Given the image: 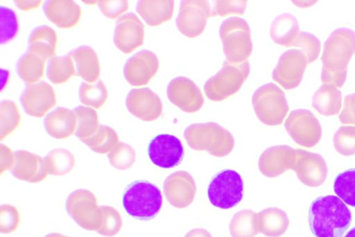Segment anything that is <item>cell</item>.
I'll return each instance as SVG.
<instances>
[{"label": "cell", "instance_id": "cell-1", "mask_svg": "<svg viewBox=\"0 0 355 237\" xmlns=\"http://www.w3.org/2000/svg\"><path fill=\"white\" fill-rule=\"evenodd\" d=\"M355 53V32L347 28L334 30L324 44L321 80L341 88L347 74L348 63Z\"/></svg>", "mask_w": 355, "mask_h": 237}, {"label": "cell", "instance_id": "cell-2", "mask_svg": "<svg viewBox=\"0 0 355 237\" xmlns=\"http://www.w3.org/2000/svg\"><path fill=\"white\" fill-rule=\"evenodd\" d=\"M352 220L351 211L337 196L318 197L309 206V224L315 237H342Z\"/></svg>", "mask_w": 355, "mask_h": 237}, {"label": "cell", "instance_id": "cell-3", "mask_svg": "<svg viewBox=\"0 0 355 237\" xmlns=\"http://www.w3.org/2000/svg\"><path fill=\"white\" fill-rule=\"evenodd\" d=\"M184 137L191 149L206 150L217 157L227 156L234 147L232 133L213 122L189 126L184 131Z\"/></svg>", "mask_w": 355, "mask_h": 237}, {"label": "cell", "instance_id": "cell-4", "mask_svg": "<svg viewBox=\"0 0 355 237\" xmlns=\"http://www.w3.org/2000/svg\"><path fill=\"white\" fill-rule=\"evenodd\" d=\"M123 205L125 211L132 217L141 220H150L161 209V190L148 181H134L125 190Z\"/></svg>", "mask_w": 355, "mask_h": 237}, {"label": "cell", "instance_id": "cell-5", "mask_svg": "<svg viewBox=\"0 0 355 237\" xmlns=\"http://www.w3.org/2000/svg\"><path fill=\"white\" fill-rule=\"evenodd\" d=\"M225 56L230 63L246 61L252 51L250 28L247 22L239 17L224 20L219 28Z\"/></svg>", "mask_w": 355, "mask_h": 237}, {"label": "cell", "instance_id": "cell-6", "mask_svg": "<svg viewBox=\"0 0 355 237\" xmlns=\"http://www.w3.org/2000/svg\"><path fill=\"white\" fill-rule=\"evenodd\" d=\"M249 73L248 60L240 63L225 60L222 68L205 83L204 91L206 96L216 101L227 98L240 89Z\"/></svg>", "mask_w": 355, "mask_h": 237}, {"label": "cell", "instance_id": "cell-7", "mask_svg": "<svg viewBox=\"0 0 355 237\" xmlns=\"http://www.w3.org/2000/svg\"><path fill=\"white\" fill-rule=\"evenodd\" d=\"M252 103L259 120L271 126L281 124L289 108L284 92L273 83L257 89Z\"/></svg>", "mask_w": 355, "mask_h": 237}, {"label": "cell", "instance_id": "cell-8", "mask_svg": "<svg viewBox=\"0 0 355 237\" xmlns=\"http://www.w3.org/2000/svg\"><path fill=\"white\" fill-rule=\"evenodd\" d=\"M207 195L216 207L228 209L236 206L243 199V181L241 175L233 170H223L211 179Z\"/></svg>", "mask_w": 355, "mask_h": 237}, {"label": "cell", "instance_id": "cell-9", "mask_svg": "<svg viewBox=\"0 0 355 237\" xmlns=\"http://www.w3.org/2000/svg\"><path fill=\"white\" fill-rule=\"evenodd\" d=\"M69 215L82 228L97 231L103 222V211L95 195L89 190L78 189L71 193L66 202Z\"/></svg>", "mask_w": 355, "mask_h": 237}, {"label": "cell", "instance_id": "cell-10", "mask_svg": "<svg viewBox=\"0 0 355 237\" xmlns=\"http://www.w3.org/2000/svg\"><path fill=\"white\" fill-rule=\"evenodd\" d=\"M211 12L208 1H181L175 20L177 27L184 35L195 38L203 32Z\"/></svg>", "mask_w": 355, "mask_h": 237}, {"label": "cell", "instance_id": "cell-11", "mask_svg": "<svg viewBox=\"0 0 355 237\" xmlns=\"http://www.w3.org/2000/svg\"><path fill=\"white\" fill-rule=\"evenodd\" d=\"M307 64V59L300 49H288L279 57L272 77L286 90L295 88L302 81Z\"/></svg>", "mask_w": 355, "mask_h": 237}, {"label": "cell", "instance_id": "cell-12", "mask_svg": "<svg viewBox=\"0 0 355 237\" xmlns=\"http://www.w3.org/2000/svg\"><path fill=\"white\" fill-rule=\"evenodd\" d=\"M148 156L153 164L162 168H172L180 164L184 147L180 139L170 134H159L150 142Z\"/></svg>", "mask_w": 355, "mask_h": 237}, {"label": "cell", "instance_id": "cell-13", "mask_svg": "<svg viewBox=\"0 0 355 237\" xmlns=\"http://www.w3.org/2000/svg\"><path fill=\"white\" fill-rule=\"evenodd\" d=\"M167 95L171 103L187 113L198 111L204 103L200 88L193 81L184 76H178L170 81Z\"/></svg>", "mask_w": 355, "mask_h": 237}, {"label": "cell", "instance_id": "cell-14", "mask_svg": "<svg viewBox=\"0 0 355 237\" xmlns=\"http://www.w3.org/2000/svg\"><path fill=\"white\" fill-rule=\"evenodd\" d=\"M24 111L29 115L41 117L56 103L53 88L46 82L28 84L20 97Z\"/></svg>", "mask_w": 355, "mask_h": 237}, {"label": "cell", "instance_id": "cell-15", "mask_svg": "<svg viewBox=\"0 0 355 237\" xmlns=\"http://www.w3.org/2000/svg\"><path fill=\"white\" fill-rule=\"evenodd\" d=\"M157 56L149 50H141L129 58L125 63L123 74L127 81L135 86L146 85L157 73Z\"/></svg>", "mask_w": 355, "mask_h": 237}, {"label": "cell", "instance_id": "cell-16", "mask_svg": "<svg viewBox=\"0 0 355 237\" xmlns=\"http://www.w3.org/2000/svg\"><path fill=\"white\" fill-rule=\"evenodd\" d=\"M144 38V25L132 13L120 17L116 23L114 42L116 47L128 54L142 45Z\"/></svg>", "mask_w": 355, "mask_h": 237}, {"label": "cell", "instance_id": "cell-17", "mask_svg": "<svg viewBox=\"0 0 355 237\" xmlns=\"http://www.w3.org/2000/svg\"><path fill=\"white\" fill-rule=\"evenodd\" d=\"M125 104L129 112L144 121H153L162 112L159 96L148 88L132 89L127 95Z\"/></svg>", "mask_w": 355, "mask_h": 237}, {"label": "cell", "instance_id": "cell-18", "mask_svg": "<svg viewBox=\"0 0 355 237\" xmlns=\"http://www.w3.org/2000/svg\"><path fill=\"white\" fill-rule=\"evenodd\" d=\"M285 127L295 142L306 146L317 142L320 134L317 120L306 110L292 111L285 122Z\"/></svg>", "mask_w": 355, "mask_h": 237}, {"label": "cell", "instance_id": "cell-19", "mask_svg": "<svg viewBox=\"0 0 355 237\" xmlns=\"http://www.w3.org/2000/svg\"><path fill=\"white\" fill-rule=\"evenodd\" d=\"M163 188L167 200L177 208L189 206L196 191L193 178L185 171H178L168 176Z\"/></svg>", "mask_w": 355, "mask_h": 237}, {"label": "cell", "instance_id": "cell-20", "mask_svg": "<svg viewBox=\"0 0 355 237\" xmlns=\"http://www.w3.org/2000/svg\"><path fill=\"white\" fill-rule=\"evenodd\" d=\"M12 175L18 179L36 183L47 176L43 158L26 150L14 152Z\"/></svg>", "mask_w": 355, "mask_h": 237}, {"label": "cell", "instance_id": "cell-21", "mask_svg": "<svg viewBox=\"0 0 355 237\" xmlns=\"http://www.w3.org/2000/svg\"><path fill=\"white\" fill-rule=\"evenodd\" d=\"M43 10L46 17L60 28H71L80 20L81 9L73 1H46Z\"/></svg>", "mask_w": 355, "mask_h": 237}, {"label": "cell", "instance_id": "cell-22", "mask_svg": "<svg viewBox=\"0 0 355 237\" xmlns=\"http://www.w3.org/2000/svg\"><path fill=\"white\" fill-rule=\"evenodd\" d=\"M44 124L46 132L51 136L63 139L75 132L76 117L73 111L64 107H58L46 115Z\"/></svg>", "mask_w": 355, "mask_h": 237}, {"label": "cell", "instance_id": "cell-23", "mask_svg": "<svg viewBox=\"0 0 355 237\" xmlns=\"http://www.w3.org/2000/svg\"><path fill=\"white\" fill-rule=\"evenodd\" d=\"M76 65L78 76L84 80L93 82L99 76L100 66L95 51L89 46H80L68 54Z\"/></svg>", "mask_w": 355, "mask_h": 237}, {"label": "cell", "instance_id": "cell-24", "mask_svg": "<svg viewBox=\"0 0 355 237\" xmlns=\"http://www.w3.org/2000/svg\"><path fill=\"white\" fill-rule=\"evenodd\" d=\"M174 1H139L136 10L150 26H157L170 19L173 15Z\"/></svg>", "mask_w": 355, "mask_h": 237}, {"label": "cell", "instance_id": "cell-25", "mask_svg": "<svg viewBox=\"0 0 355 237\" xmlns=\"http://www.w3.org/2000/svg\"><path fill=\"white\" fill-rule=\"evenodd\" d=\"M57 44V35L46 25L35 28L28 38V51L46 59L54 56Z\"/></svg>", "mask_w": 355, "mask_h": 237}, {"label": "cell", "instance_id": "cell-26", "mask_svg": "<svg viewBox=\"0 0 355 237\" xmlns=\"http://www.w3.org/2000/svg\"><path fill=\"white\" fill-rule=\"evenodd\" d=\"M294 150L286 145L273 146L266 149L259 160V168L266 177H276L277 170L282 169L294 154Z\"/></svg>", "mask_w": 355, "mask_h": 237}, {"label": "cell", "instance_id": "cell-27", "mask_svg": "<svg viewBox=\"0 0 355 237\" xmlns=\"http://www.w3.org/2000/svg\"><path fill=\"white\" fill-rule=\"evenodd\" d=\"M299 31L297 19L291 14L284 13L273 20L270 33L275 43L288 47Z\"/></svg>", "mask_w": 355, "mask_h": 237}, {"label": "cell", "instance_id": "cell-28", "mask_svg": "<svg viewBox=\"0 0 355 237\" xmlns=\"http://www.w3.org/2000/svg\"><path fill=\"white\" fill-rule=\"evenodd\" d=\"M341 92L332 84L322 85L313 96V106L320 113H337L341 106Z\"/></svg>", "mask_w": 355, "mask_h": 237}, {"label": "cell", "instance_id": "cell-29", "mask_svg": "<svg viewBox=\"0 0 355 237\" xmlns=\"http://www.w3.org/2000/svg\"><path fill=\"white\" fill-rule=\"evenodd\" d=\"M45 61L39 55L28 51L17 63V74L26 83H34L42 77Z\"/></svg>", "mask_w": 355, "mask_h": 237}, {"label": "cell", "instance_id": "cell-30", "mask_svg": "<svg viewBox=\"0 0 355 237\" xmlns=\"http://www.w3.org/2000/svg\"><path fill=\"white\" fill-rule=\"evenodd\" d=\"M48 174L60 176L70 172L75 165L73 154L65 149H55L43 158Z\"/></svg>", "mask_w": 355, "mask_h": 237}, {"label": "cell", "instance_id": "cell-31", "mask_svg": "<svg viewBox=\"0 0 355 237\" xmlns=\"http://www.w3.org/2000/svg\"><path fill=\"white\" fill-rule=\"evenodd\" d=\"M92 150L99 154L109 153L119 142L116 132L111 127L99 124L90 137L80 140Z\"/></svg>", "mask_w": 355, "mask_h": 237}, {"label": "cell", "instance_id": "cell-32", "mask_svg": "<svg viewBox=\"0 0 355 237\" xmlns=\"http://www.w3.org/2000/svg\"><path fill=\"white\" fill-rule=\"evenodd\" d=\"M76 70L70 56H53L48 63L46 75L53 83H62L76 74Z\"/></svg>", "mask_w": 355, "mask_h": 237}, {"label": "cell", "instance_id": "cell-33", "mask_svg": "<svg viewBox=\"0 0 355 237\" xmlns=\"http://www.w3.org/2000/svg\"><path fill=\"white\" fill-rule=\"evenodd\" d=\"M73 112L76 117L75 135L80 140L92 136L99 126L96 111L88 106H78Z\"/></svg>", "mask_w": 355, "mask_h": 237}, {"label": "cell", "instance_id": "cell-34", "mask_svg": "<svg viewBox=\"0 0 355 237\" xmlns=\"http://www.w3.org/2000/svg\"><path fill=\"white\" fill-rule=\"evenodd\" d=\"M334 190L345 204L355 207V168L345 170L336 177Z\"/></svg>", "mask_w": 355, "mask_h": 237}, {"label": "cell", "instance_id": "cell-35", "mask_svg": "<svg viewBox=\"0 0 355 237\" xmlns=\"http://www.w3.org/2000/svg\"><path fill=\"white\" fill-rule=\"evenodd\" d=\"M107 90L102 81L94 84L83 82L79 88L80 101L88 106L99 108L106 101Z\"/></svg>", "mask_w": 355, "mask_h": 237}, {"label": "cell", "instance_id": "cell-36", "mask_svg": "<svg viewBox=\"0 0 355 237\" xmlns=\"http://www.w3.org/2000/svg\"><path fill=\"white\" fill-rule=\"evenodd\" d=\"M20 114L16 104L10 100L0 104V139L7 136L19 124Z\"/></svg>", "mask_w": 355, "mask_h": 237}, {"label": "cell", "instance_id": "cell-37", "mask_svg": "<svg viewBox=\"0 0 355 237\" xmlns=\"http://www.w3.org/2000/svg\"><path fill=\"white\" fill-rule=\"evenodd\" d=\"M110 164L121 170L129 169L135 163L136 153L128 144L119 142L107 154Z\"/></svg>", "mask_w": 355, "mask_h": 237}, {"label": "cell", "instance_id": "cell-38", "mask_svg": "<svg viewBox=\"0 0 355 237\" xmlns=\"http://www.w3.org/2000/svg\"><path fill=\"white\" fill-rule=\"evenodd\" d=\"M299 47L305 55L308 63L313 62L319 56L320 51V42L314 35L299 31L297 35L288 47Z\"/></svg>", "mask_w": 355, "mask_h": 237}, {"label": "cell", "instance_id": "cell-39", "mask_svg": "<svg viewBox=\"0 0 355 237\" xmlns=\"http://www.w3.org/2000/svg\"><path fill=\"white\" fill-rule=\"evenodd\" d=\"M103 211V222L96 231L103 236H112L121 228L122 220L119 212L112 206H101Z\"/></svg>", "mask_w": 355, "mask_h": 237}, {"label": "cell", "instance_id": "cell-40", "mask_svg": "<svg viewBox=\"0 0 355 237\" xmlns=\"http://www.w3.org/2000/svg\"><path fill=\"white\" fill-rule=\"evenodd\" d=\"M1 42L12 40L17 33L18 22L15 13L10 8L1 6Z\"/></svg>", "mask_w": 355, "mask_h": 237}, {"label": "cell", "instance_id": "cell-41", "mask_svg": "<svg viewBox=\"0 0 355 237\" xmlns=\"http://www.w3.org/2000/svg\"><path fill=\"white\" fill-rule=\"evenodd\" d=\"M19 222L17 209L9 204L1 205L0 208V231L8 234L13 231Z\"/></svg>", "mask_w": 355, "mask_h": 237}, {"label": "cell", "instance_id": "cell-42", "mask_svg": "<svg viewBox=\"0 0 355 237\" xmlns=\"http://www.w3.org/2000/svg\"><path fill=\"white\" fill-rule=\"evenodd\" d=\"M247 1H216L211 12V16H225L231 13L243 14Z\"/></svg>", "mask_w": 355, "mask_h": 237}, {"label": "cell", "instance_id": "cell-43", "mask_svg": "<svg viewBox=\"0 0 355 237\" xmlns=\"http://www.w3.org/2000/svg\"><path fill=\"white\" fill-rule=\"evenodd\" d=\"M335 142L340 152H355V128H341L336 134Z\"/></svg>", "mask_w": 355, "mask_h": 237}, {"label": "cell", "instance_id": "cell-44", "mask_svg": "<svg viewBox=\"0 0 355 237\" xmlns=\"http://www.w3.org/2000/svg\"><path fill=\"white\" fill-rule=\"evenodd\" d=\"M98 7L102 13L111 19H114L128 8L127 1H99Z\"/></svg>", "mask_w": 355, "mask_h": 237}, {"label": "cell", "instance_id": "cell-45", "mask_svg": "<svg viewBox=\"0 0 355 237\" xmlns=\"http://www.w3.org/2000/svg\"><path fill=\"white\" fill-rule=\"evenodd\" d=\"M340 119L343 122L355 123V92L345 97L344 107Z\"/></svg>", "mask_w": 355, "mask_h": 237}, {"label": "cell", "instance_id": "cell-46", "mask_svg": "<svg viewBox=\"0 0 355 237\" xmlns=\"http://www.w3.org/2000/svg\"><path fill=\"white\" fill-rule=\"evenodd\" d=\"M14 163V154L6 145H0V172L11 170Z\"/></svg>", "mask_w": 355, "mask_h": 237}, {"label": "cell", "instance_id": "cell-47", "mask_svg": "<svg viewBox=\"0 0 355 237\" xmlns=\"http://www.w3.org/2000/svg\"><path fill=\"white\" fill-rule=\"evenodd\" d=\"M40 1H16V6L23 10H31L40 6Z\"/></svg>", "mask_w": 355, "mask_h": 237}, {"label": "cell", "instance_id": "cell-48", "mask_svg": "<svg viewBox=\"0 0 355 237\" xmlns=\"http://www.w3.org/2000/svg\"><path fill=\"white\" fill-rule=\"evenodd\" d=\"M344 237H355V227L350 229L346 234L344 236Z\"/></svg>", "mask_w": 355, "mask_h": 237}, {"label": "cell", "instance_id": "cell-49", "mask_svg": "<svg viewBox=\"0 0 355 237\" xmlns=\"http://www.w3.org/2000/svg\"><path fill=\"white\" fill-rule=\"evenodd\" d=\"M44 237H69L59 233H51Z\"/></svg>", "mask_w": 355, "mask_h": 237}]
</instances>
